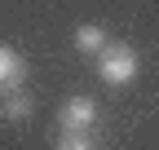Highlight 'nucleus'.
Here are the masks:
<instances>
[{"label": "nucleus", "mask_w": 159, "mask_h": 150, "mask_svg": "<svg viewBox=\"0 0 159 150\" xmlns=\"http://www.w3.org/2000/svg\"><path fill=\"white\" fill-rule=\"evenodd\" d=\"M57 150H93V141L84 133H57Z\"/></svg>", "instance_id": "423d86ee"}, {"label": "nucleus", "mask_w": 159, "mask_h": 150, "mask_svg": "<svg viewBox=\"0 0 159 150\" xmlns=\"http://www.w3.org/2000/svg\"><path fill=\"white\" fill-rule=\"evenodd\" d=\"M31 110H35V102L27 97L22 88H18V93H9V97L0 102V115H5L9 124H22V119H31Z\"/></svg>", "instance_id": "39448f33"}, {"label": "nucleus", "mask_w": 159, "mask_h": 150, "mask_svg": "<svg viewBox=\"0 0 159 150\" xmlns=\"http://www.w3.org/2000/svg\"><path fill=\"white\" fill-rule=\"evenodd\" d=\"M137 71H142V62H137V49L124 44V40H115L102 49V58H97V75H102V84L111 88H124L137 80Z\"/></svg>", "instance_id": "f257e3e1"}, {"label": "nucleus", "mask_w": 159, "mask_h": 150, "mask_svg": "<svg viewBox=\"0 0 159 150\" xmlns=\"http://www.w3.org/2000/svg\"><path fill=\"white\" fill-rule=\"evenodd\" d=\"M27 80V62L22 53H18L13 44H0V97H9V93H18Z\"/></svg>", "instance_id": "7ed1b4c3"}, {"label": "nucleus", "mask_w": 159, "mask_h": 150, "mask_svg": "<svg viewBox=\"0 0 159 150\" xmlns=\"http://www.w3.org/2000/svg\"><path fill=\"white\" fill-rule=\"evenodd\" d=\"M57 124H62V133H93L97 124V102L84 97V93H71V97L62 102V110H57Z\"/></svg>", "instance_id": "f03ea898"}, {"label": "nucleus", "mask_w": 159, "mask_h": 150, "mask_svg": "<svg viewBox=\"0 0 159 150\" xmlns=\"http://www.w3.org/2000/svg\"><path fill=\"white\" fill-rule=\"evenodd\" d=\"M106 27L102 22H80L75 27V49L80 53H89V58H102V49H106Z\"/></svg>", "instance_id": "20e7f679"}]
</instances>
